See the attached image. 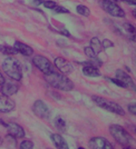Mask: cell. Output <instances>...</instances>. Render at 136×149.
Instances as JSON below:
<instances>
[{"mask_svg":"<svg viewBox=\"0 0 136 149\" xmlns=\"http://www.w3.org/2000/svg\"><path fill=\"white\" fill-rule=\"evenodd\" d=\"M54 65H55L56 68L59 70V72H62L64 74H68L74 71V66L68 61V60H66L65 58H62V57H57V58H55Z\"/></svg>","mask_w":136,"mask_h":149,"instance_id":"cell-11","label":"cell"},{"mask_svg":"<svg viewBox=\"0 0 136 149\" xmlns=\"http://www.w3.org/2000/svg\"><path fill=\"white\" fill-rule=\"evenodd\" d=\"M122 1L128 3V5H132V6H136V0H122Z\"/></svg>","mask_w":136,"mask_h":149,"instance_id":"cell-31","label":"cell"},{"mask_svg":"<svg viewBox=\"0 0 136 149\" xmlns=\"http://www.w3.org/2000/svg\"><path fill=\"white\" fill-rule=\"evenodd\" d=\"M115 78L118 79V80L123 84L124 88L130 89L132 91H135L136 93L135 81L133 80V78H132L126 71H124L123 69H117V70H116V72H115Z\"/></svg>","mask_w":136,"mask_h":149,"instance_id":"cell-7","label":"cell"},{"mask_svg":"<svg viewBox=\"0 0 136 149\" xmlns=\"http://www.w3.org/2000/svg\"><path fill=\"white\" fill-rule=\"evenodd\" d=\"M54 11H55L56 13H69V10H68L67 8H65V7H62V6H59V5H57V6L53 9Z\"/></svg>","mask_w":136,"mask_h":149,"instance_id":"cell-25","label":"cell"},{"mask_svg":"<svg viewBox=\"0 0 136 149\" xmlns=\"http://www.w3.org/2000/svg\"><path fill=\"white\" fill-rule=\"evenodd\" d=\"M2 125L6 127L7 131H8V135H10V136L15 137V138H17V139H21V138H24L25 137V130H24V128L18 125L17 123H2Z\"/></svg>","mask_w":136,"mask_h":149,"instance_id":"cell-10","label":"cell"},{"mask_svg":"<svg viewBox=\"0 0 136 149\" xmlns=\"http://www.w3.org/2000/svg\"><path fill=\"white\" fill-rule=\"evenodd\" d=\"M92 100L96 105L105 109L107 111L111 112V113H115V115H119V116H124L125 115V111H124V108L122 106L113 101V100L108 99V98H105V97H100V96H93L92 97Z\"/></svg>","mask_w":136,"mask_h":149,"instance_id":"cell-4","label":"cell"},{"mask_svg":"<svg viewBox=\"0 0 136 149\" xmlns=\"http://www.w3.org/2000/svg\"><path fill=\"white\" fill-rule=\"evenodd\" d=\"M128 38H130V40H132L133 42H136V29L128 36Z\"/></svg>","mask_w":136,"mask_h":149,"instance_id":"cell-29","label":"cell"},{"mask_svg":"<svg viewBox=\"0 0 136 149\" xmlns=\"http://www.w3.org/2000/svg\"><path fill=\"white\" fill-rule=\"evenodd\" d=\"M77 149H85V148H84V147H78Z\"/></svg>","mask_w":136,"mask_h":149,"instance_id":"cell-35","label":"cell"},{"mask_svg":"<svg viewBox=\"0 0 136 149\" xmlns=\"http://www.w3.org/2000/svg\"><path fill=\"white\" fill-rule=\"evenodd\" d=\"M58 3L56 2V1H53V0H45L43 2V6L45 7V8H47V9H54L56 6H57Z\"/></svg>","mask_w":136,"mask_h":149,"instance_id":"cell-23","label":"cell"},{"mask_svg":"<svg viewBox=\"0 0 136 149\" xmlns=\"http://www.w3.org/2000/svg\"><path fill=\"white\" fill-rule=\"evenodd\" d=\"M50 139H51V141L54 143V145H55V147L57 149H69L68 143L62 137V135H59V134H51L50 135Z\"/></svg>","mask_w":136,"mask_h":149,"instance_id":"cell-15","label":"cell"},{"mask_svg":"<svg viewBox=\"0 0 136 149\" xmlns=\"http://www.w3.org/2000/svg\"><path fill=\"white\" fill-rule=\"evenodd\" d=\"M99 6H100V8L105 13L111 15V17L124 18L126 16L125 10H124L122 7L118 6V3L116 1H113V0H99Z\"/></svg>","mask_w":136,"mask_h":149,"instance_id":"cell-5","label":"cell"},{"mask_svg":"<svg viewBox=\"0 0 136 149\" xmlns=\"http://www.w3.org/2000/svg\"><path fill=\"white\" fill-rule=\"evenodd\" d=\"M132 15H133V17L136 19V9H134V10L132 11Z\"/></svg>","mask_w":136,"mask_h":149,"instance_id":"cell-33","label":"cell"},{"mask_svg":"<svg viewBox=\"0 0 136 149\" xmlns=\"http://www.w3.org/2000/svg\"><path fill=\"white\" fill-rule=\"evenodd\" d=\"M84 54L86 55V57L89 59V58H94V57H96L97 55L94 52V50L89 47V46H87V47H85L84 48Z\"/></svg>","mask_w":136,"mask_h":149,"instance_id":"cell-24","label":"cell"},{"mask_svg":"<svg viewBox=\"0 0 136 149\" xmlns=\"http://www.w3.org/2000/svg\"><path fill=\"white\" fill-rule=\"evenodd\" d=\"M0 52L6 55V56H15L17 55V50L15 49V47H11V46H7V45H1L0 46Z\"/></svg>","mask_w":136,"mask_h":149,"instance_id":"cell-18","label":"cell"},{"mask_svg":"<svg viewBox=\"0 0 136 149\" xmlns=\"http://www.w3.org/2000/svg\"><path fill=\"white\" fill-rule=\"evenodd\" d=\"M2 70L13 81H20L21 78H22V69H21V66L19 61L13 58V56L7 57L6 59L4 60L2 65Z\"/></svg>","mask_w":136,"mask_h":149,"instance_id":"cell-3","label":"cell"},{"mask_svg":"<svg viewBox=\"0 0 136 149\" xmlns=\"http://www.w3.org/2000/svg\"><path fill=\"white\" fill-rule=\"evenodd\" d=\"M83 74L87 76V77H90V78H96V77H100V71L99 68L92 66V65H84L83 67Z\"/></svg>","mask_w":136,"mask_h":149,"instance_id":"cell-16","label":"cell"},{"mask_svg":"<svg viewBox=\"0 0 136 149\" xmlns=\"http://www.w3.org/2000/svg\"><path fill=\"white\" fill-rule=\"evenodd\" d=\"M55 125H56V127H57L59 130L65 131V129H66V121H65V120H64L62 117H58V118H56Z\"/></svg>","mask_w":136,"mask_h":149,"instance_id":"cell-20","label":"cell"},{"mask_svg":"<svg viewBox=\"0 0 136 149\" xmlns=\"http://www.w3.org/2000/svg\"><path fill=\"white\" fill-rule=\"evenodd\" d=\"M102 46H103V49H108V48H113L114 47V42L109 40V39H104L102 41Z\"/></svg>","mask_w":136,"mask_h":149,"instance_id":"cell-26","label":"cell"},{"mask_svg":"<svg viewBox=\"0 0 136 149\" xmlns=\"http://www.w3.org/2000/svg\"><path fill=\"white\" fill-rule=\"evenodd\" d=\"M32 63L43 74H49L51 71H54L53 63L50 62V60L47 57L43 56V55H35V56L32 57Z\"/></svg>","mask_w":136,"mask_h":149,"instance_id":"cell-6","label":"cell"},{"mask_svg":"<svg viewBox=\"0 0 136 149\" xmlns=\"http://www.w3.org/2000/svg\"><path fill=\"white\" fill-rule=\"evenodd\" d=\"M76 11L78 15H81L83 17H89L90 16V9L85 5H78L76 7Z\"/></svg>","mask_w":136,"mask_h":149,"instance_id":"cell-19","label":"cell"},{"mask_svg":"<svg viewBox=\"0 0 136 149\" xmlns=\"http://www.w3.org/2000/svg\"><path fill=\"white\" fill-rule=\"evenodd\" d=\"M32 112L40 119H48L49 118V108L46 105V102L43 100L38 99L32 104Z\"/></svg>","mask_w":136,"mask_h":149,"instance_id":"cell-8","label":"cell"},{"mask_svg":"<svg viewBox=\"0 0 136 149\" xmlns=\"http://www.w3.org/2000/svg\"><path fill=\"white\" fill-rule=\"evenodd\" d=\"M111 136L119 143L122 147H133L136 148V140L133 138L128 131L119 125H111L109 126Z\"/></svg>","mask_w":136,"mask_h":149,"instance_id":"cell-2","label":"cell"},{"mask_svg":"<svg viewBox=\"0 0 136 149\" xmlns=\"http://www.w3.org/2000/svg\"><path fill=\"white\" fill-rule=\"evenodd\" d=\"M1 93L5 95V96H13L19 91V86L18 84L13 82V81H5L4 85L0 87Z\"/></svg>","mask_w":136,"mask_h":149,"instance_id":"cell-13","label":"cell"},{"mask_svg":"<svg viewBox=\"0 0 136 149\" xmlns=\"http://www.w3.org/2000/svg\"><path fill=\"white\" fill-rule=\"evenodd\" d=\"M127 109H128V112H130L132 115L136 116V102L135 104H130V105H128Z\"/></svg>","mask_w":136,"mask_h":149,"instance_id":"cell-27","label":"cell"},{"mask_svg":"<svg viewBox=\"0 0 136 149\" xmlns=\"http://www.w3.org/2000/svg\"><path fill=\"white\" fill-rule=\"evenodd\" d=\"M45 81L55 89H58L60 91H72L75 88V84L73 80H70L62 72H56L55 70L49 74H46L43 77Z\"/></svg>","mask_w":136,"mask_h":149,"instance_id":"cell-1","label":"cell"},{"mask_svg":"<svg viewBox=\"0 0 136 149\" xmlns=\"http://www.w3.org/2000/svg\"><path fill=\"white\" fill-rule=\"evenodd\" d=\"M123 149H135V148H133V147H124Z\"/></svg>","mask_w":136,"mask_h":149,"instance_id":"cell-34","label":"cell"},{"mask_svg":"<svg viewBox=\"0 0 136 149\" xmlns=\"http://www.w3.org/2000/svg\"><path fill=\"white\" fill-rule=\"evenodd\" d=\"M58 33H60V35H64V36H66V37H70V33H69V32H68L66 29L59 30V31H58Z\"/></svg>","mask_w":136,"mask_h":149,"instance_id":"cell-30","label":"cell"},{"mask_svg":"<svg viewBox=\"0 0 136 149\" xmlns=\"http://www.w3.org/2000/svg\"><path fill=\"white\" fill-rule=\"evenodd\" d=\"M45 1V0H30L31 5L32 6H40V5H43V2Z\"/></svg>","mask_w":136,"mask_h":149,"instance_id":"cell-28","label":"cell"},{"mask_svg":"<svg viewBox=\"0 0 136 149\" xmlns=\"http://www.w3.org/2000/svg\"><path fill=\"white\" fill-rule=\"evenodd\" d=\"M16 139H17V138L10 136V135H7L6 138H5V140H6L7 143H8V147L10 149L15 148V146H16Z\"/></svg>","mask_w":136,"mask_h":149,"instance_id":"cell-22","label":"cell"},{"mask_svg":"<svg viewBox=\"0 0 136 149\" xmlns=\"http://www.w3.org/2000/svg\"><path fill=\"white\" fill-rule=\"evenodd\" d=\"M16 108V102L9 96L1 95L0 96V112L2 113H8L15 110Z\"/></svg>","mask_w":136,"mask_h":149,"instance_id":"cell-12","label":"cell"},{"mask_svg":"<svg viewBox=\"0 0 136 149\" xmlns=\"http://www.w3.org/2000/svg\"><path fill=\"white\" fill-rule=\"evenodd\" d=\"M88 146L90 149H114L111 145L104 137H93L89 139Z\"/></svg>","mask_w":136,"mask_h":149,"instance_id":"cell-9","label":"cell"},{"mask_svg":"<svg viewBox=\"0 0 136 149\" xmlns=\"http://www.w3.org/2000/svg\"><path fill=\"white\" fill-rule=\"evenodd\" d=\"M15 49L17 50L18 54H21L22 56L25 57H30L34 55V49L31 48L30 46L24 44L21 41H15V45H13Z\"/></svg>","mask_w":136,"mask_h":149,"instance_id":"cell-14","label":"cell"},{"mask_svg":"<svg viewBox=\"0 0 136 149\" xmlns=\"http://www.w3.org/2000/svg\"><path fill=\"white\" fill-rule=\"evenodd\" d=\"M134 132H135V134H136V127H135V128H134Z\"/></svg>","mask_w":136,"mask_h":149,"instance_id":"cell-37","label":"cell"},{"mask_svg":"<svg viewBox=\"0 0 136 149\" xmlns=\"http://www.w3.org/2000/svg\"><path fill=\"white\" fill-rule=\"evenodd\" d=\"M89 47L94 50V52L96 55H99L102 51H103V46H102V41L99 40L97 37H93L90 39V44H89Z\"/></svg>","mask_w":136,"mask_h":149,"instance_id":"cell-17","label":"cell"},{"mask_svg":"<svg viewBox=\"0 0 136 149\" xmlns=\"http://www.w3.org/2000/svg\"><path fill=\"white\" fill-rule=\"evenodd\" d=\"M19 149H34V143L31 140L25 139L19 145Z\"/></svg>","mask_w":136,"mask_h":149,"instance_id":"cell-21","label":"cell"},{"mask_svg":"<svg viewBox=\"0 0 136 149\" xmlns=\"http://www.w3.org/2000/svg\"><path fill=\"white\" fill-rule=\"evenodd\" d=\"M6 81V79H5V77H4V74L0 72V87L4 85V82Z\"/></svg>","mask_w":136,"mask_h":149,"instance_id":"cell-32","label":"cell"},{"mask_svg":"<svg viewBox=\"0 0 136 149\" xmlns=\"http://www.w3.org/2000/svg\"><path fill=\"white\" fill-rule=\"evenodd\" d=\"M113 1H116L117 2V1H122V0H113Z\"/></svg>","mask_w":136,"mask_h":149,"instance_id":"cell-36","label":"cell"}]
</instances>
